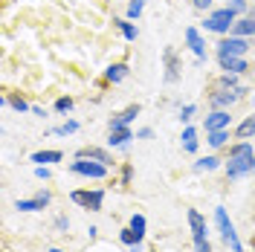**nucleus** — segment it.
<instances>
[{
	"mask_svg": "<svg viewBox=\"0 0 255 252\" xmlns=\"http://www.w3.org/2000/svg\"><path fill=\"white\" fill-rule=\"evenodd\" d=\"M3 105H12V108H15L17 113H26V111H32V108L26 105V102H23V99H3Z\"/></svg>",
	"mask_w": 255,
	"mask_h": 252,
	"instance_id": "nucleus-28",
	"label": "nucleus"
},
{
	"mask_svg": "<svg viewBox=\"0 0 255 252\" xmlns=\"http://www.w3.org/2000/svg\"><path fill=\"white\" fill-rule=\"evenodd\" d=\"M186 44H189V49L197 55V61H206V44H203L200 32L194 29V26H189V29H186Z\"/></svg>",
	"mask_w": 255,
	"mask_h": 252,
	"instance_id": "nucleus-11",
	"label": "nucleus"
},
{
	"mask_svg": "<svg viewBox=\"0 0 255 252\" xmlns=\"http://www.w3.org/2000/svg\"><path fill=\"white\" fill-rule=\"evenodd\" d=\"M218 165H221V159L215 157V154H209V157H200L197 162H194V168H197V171H215Z\"/></svg>",
	"mask_w": 255,
	"mask_h": 252,
	"instance_id": "nucleus-21",
	"label": "nucleus"
},
{
	"mask_svg": "<svg viewBox=\"0 0 255 252\" xmlns=\"http://www.w3.org/2000/svg\"><path fill=\"white\" fill-rule=\"evenodd\" d=\"M151 136H154L151 127H139V130H136V139H151Z\"/></svg>",
	"mask_w": 255,
	"mask_h": 252,
	"instance_id": "nucleus-32",
	"label": "nucleus"
},
{
	"mask_svg": "<svg viewBox=\"0 0 255 252\" xmlns=\"http://www.w3.org/2000/svg\"><path fill=\"white\" fill-rule=\"evenodd\" d=\"M55 226H58L61 232H67V229H70V221H67V218H58V221H55Z\"/></svg>",
	"mask_w": 255,
	"mask_h": 252,
	"instance_id": "nucleus-36",
	"label": "nucleus"
},
{
	"mask_svg": "<svg viewBox=\"0 0 255 252\" xmlns=\"http://www.w3.org/2000/svg\"><path fill=\"white\" fill-rule=\"evenodd\" d=\"M130 229L136 232L139 238H145V229H148V221H145V215H133L130 218Z\"/></svg>",
	"mask_w": 255,
	"mask_h": 252,
	"instance_id": "nucleus-25",
	"label": "nucleus"
},
{
	"mask_svg": "<svg viewBox=\"0 0 255 252\" xmlns=\"http://www.w3.org/2000/svg\"><path fill=\"white\" fill-rule=\"evenodd\" d=\"M47 206H49V191H38L29 200H17L15 209L17 212H41V209H47Z\"/></svg>",
	"mask_w": 255,
	"mask_h": 252,
	"instance_id": "nucleus-8",
	"label": "nucleus"
},
{
	"mask_svg": "<svg viewBox=\"0 0 255 252\" xmlns=\"http://www.w3.org/2000/svg\"><path fill=\"white\" fill-rule=\"evenodd\" d=\"M113 23H116V26H119V32L125 35V41H136V35H139V32H136V26H133L128 17H125V20H113Z\"/></svg>",
	"mask_w": 255,
	"mask_h": 252,
	"instance_id": "nucleus-22",
	"label": "nucleus"
},
{
	"mask_svg": "<svg viewBox=\"0 0 255 252\" xmlns=\"http://www.w3.org/2000/svg\"><path fill=\"white\" fill-rule=\"evenodd\" d=\"M49 252H64V250H58V247H52V250H49Z\"/></svg>",
	"mask_w": 255,
	"mask_h": 252,
	"instance_id": "nucleus-37",
	"label": "nucleus"
},
{
	"mask_svg": "<svg viewBox=\"0 0 255 252\" xmlns=\"http://www.w3.org/2000/svg\"><path fill=\"white\" fill-rule=\"evenodd\" d=\"M253 105H255V96H253Z\"/></svg>",
	"mask_w": 255,
	"mask_h": 252,
	"instance_id": "nucleus-38",
	"label": "nucleus"
},
{
	"mask_svg": "<svg viewBox=\"0 0 255 252\" xmlns=\"http://www.w3.org/2000/svg\"><path fill=\"white\" fill-rule=\"evenodd\" d=\"M70 171L79 174V177H87V180H102V177H108V165L96 162V159L76 157V162H70Z\"/></svg>",
	"mask_w": 255,
	"mask_h": 252,
	"instance_id": "nucleus-5",
	"label": "nucleus"
},
{
	"mask_svg": "<svg viewBox=\"0 0 255 252\" xmlns=\"http://www.w3.org/2000/svg\"><path fill=\"white\" fill-rule=\"evenodd\" d=\"M133 139L130 127H111V136H108V145L111 148H128V142Z\"/></svg>",
	"mask_w": 255,
	"mask_h": 252,
	"instance_id": "nucleus-14",
	"label": "nucleus"
},
{
	"mask_svg": "<svg viewBox=\"0 0 255 252\" xmlns=\"http://www.w3.org/2000/svg\"><path fill=\"white\" fill-rule=\"evenodd\" d=\"M139 116V105H133V108H128L125 113H119V116H113L111 119V127H128L133 119Z\"/></svg>",
	"mask_w": 255,
	"mask_h": 252,
	"instance_id": "nucleus-16",
	"label": "nucleus"
},
{
	"mask_svg": "<svg viewBox=\"0 0 255 252\" xmlns=\"http://www.w3.org/2000/svg\"><path fill=\"white\" fill-rule=\"evenodd\" d=\"M191 113H194V105H186V108L180 111V119H183V122H189V119H191Z\"/></svg>",
	"mask_w": 255,
	"mask_h": 252,
	"instance_id": "nucleus-31",
	"label": "nucleus"
},
{
	"mask_svg": "<svg viewBox=\"0 0 255 252\" xmlns=\"http://www.w3.org/2000/svg\"><path fill=\"white\" fill-rule=\"evenodd\" d=\"M35 177H41V180H49V168H47V165H38V168H35Z\"/></svg>",
	"mask_w": 255,
	"mask_h": 252,
	"instance_id": "nucleus-34",
	"label": "nucleus"
},
{
	"mask_svg": "<svg viewBox=\"0 0 255 252\" xmlns=\"http://www.w3.org/2000/svg\"><path fill=\"white\" fill-rule=\"evenodd\" d=\"M29 159H32V162H38V165H41V162L47 165V162H61L64 154H61V151H35Z\"/></svg>",
	"mask_w": 255,
	"mask_h": 252,
	"instance_id": "nucleus-17",
	"label": "nucleus"
},
{
	"mask_svg": "<svg viewBox=\"0 0 255 252\" xmlns=\"http://www.w3.org/2000/svg\"><path fill=\"white\" fill-rule=\"evenodd\" d=\"M70 200L73 203H79L81 209H90V212H102V203H105V191L96 189V191H81L76 189L70 194Z\"/></svg>",
	"mask_w": 255,
	"mask_h": 252,
	"instance_id": "nucleus-6",
	"label": "nucleus"
},
{
	"mask_svg": "<svg viewBox=\"0 0 255 252\" xmlns=\"http://www.w3.org/2000/svg\"><path fill=\"white\" fill-rule=\"evenodd\" d=\"M76 157H81V159H96V162H105V165H111L113 162V157L105 151V148H96V145H87V148H81Z\"/></svg>",
	"mask_w": 255,
	"mask_h": 252,
	"instance_id": "nucleus-13",
	"label": "nucleus"
},
{
	"mask_svg": "<svg viewBox=\"0 0 255 252\" xmlns=\"http://www.w3.org/2000/svg\"><path fill=\"white\" fill-rule=\"evenodd\" d=\"M255 171V151L250 142H238L232 151H229V159H226V177L229 180H241L247 174Z\"/></svg>",
	"mask_w": 255,
	"mask_h": 252,
	"instance_id": "nucleus-1",
	"label": "nucleus"
},
{
	"mask_svg": "<svg viewBox=\"0 0 255 252\" xmlns=\"http://www.w3.org/2000/svg\"><path fill=\"white\" fill-rule=\"evenodd\" d=\"M215 226H218V232H221V238L226 241V247L232 252H244V244H241L238 232H235V223L229 221V215H226V209L223 206H218L215 209Z\"/></svg>",
	"mask_w": 255,
	"mask_h": 252,
	"instance_id": "nucleus-2",
	"label": "nucleus"
},
{
	"mask_svg": "<svg viewBox=\"0 0 255 252\" xmlns=\"http://www.w3.org/2000/svg\"><path fill=\"white\" fill-rule=\"evenodd\" d=\"M241 93H244V87H238V90H221V93H215L209 102H212V108L215 111H226L229 105H235L241 99Z\"/></svg>",
	"mask_w": 255,
	"mask_h": 252,
	"instance_id": "nucleus-9",
	"label": "nucleus"
},
{
	"mask_svg": "<svg viewBox=\"0 0 255 252\" xmlns=\"http://www.w3.org/2000/svg\"><path fill=\"white\" fill-rule=\"evenodd\" d=\"M189 226H191V244L197 252H212V244L206 238V221L197 209H189Z\"/></svg>",
	"mask_w": 255,
	"mask_h": 252,
	"instance_id": "nucleus-3",
	"label": "nucleus"
},
{
	"mask_svg": "<svg viewBox=\"0 0 255 252\" xmlns=\"http://www.w3.org/2000/svg\"><path fill=\"white\" fill-rule=\"evenodd\" d=\"M194 3V9H209L212 6V0H191Z\"/></svg>",
	"mask_w": 255,
	"mask_h": 252,
	"instance_id": "nucleus-35",
	"label": "nucleus"
},
{
	"mask_svg": "<svg viewBox=\"0 0 255 252\" xmlns=\"http://www.w3.org/2000/svg\"><path fill=\"white\" fill-rule=\"evenodd\" d=\"M232 35H235V38H253V35H255V17H244V20H235V26H232Z\"/></svg>",
	"mask_w": 255,
	"mask_h": 252,
	"instance_id": "nucleus-15",
	"label": "nucleus"
},
{
	"mask_svg": "<svg viewBox=\"0 0 255 252\" xmlns=\"http://www.w3.org/2000/svg\"><path fill=\"white\" fill-rule=\"evenodd\" d=\"M235 136H238V139H250V136H255V116H247V119L241 122L238 130H235Z\"/></svg>",
	"mask_w": 255,
	"mask_h": 252,
	"instance_id": "nucleus-19",
	"label": "nucleus"
},
{
	"mask_svg": "<svg viewBox=\"0 0 255 252\" xmlns=\"http://www.w3.org/2000/svg\"><path fill=\"white\" fill-rule=\"evenodd\" d=\"M130 177H133V168H130V165H125V168H122V186H128V183H130Z\"/></svg>",
	"mask_w": 255,
	"mask_h": 252,
	"instance_id": "nucleus-33",
	"label": "nucleus"
},
{
	"mask_svg": "<svg viewBox=\"0 0 255 252\" xmlns=\"http://www.w3.org/2000/svg\"><path fill=\"white\" fill-rule=\"evenodd\" d=\"M218 64H221V70L232 73V76H241L244 70H250V67H247V61H244V58H238V55H218Z\"/></svg>",
	"mask_w": 255,
	"mask_h": 252,
	"instance_id": "nucleus-12",
	"label": "nucleus"
},
{
	"mask_svg": "<svg viewBox=\"0 0 255 252\" xmlns=\"http://www.w3.org/2000/svg\"><path fill=\"white\" fill-rule=\"evenodd\" d=\"M165 64H168L165 81H177V58H174V49H165Z\"/></svg>",
	"mask_w": 255,
	"mask_h": 252,
	"instance_id": "nucleus-23",
	"label": "nucleus"
},
{
	"mask_svg": "<svg viewBox=\"0 0 255 252\" xmlns=\"http://www.w3.org/2000/svg\"><path fill=\"white\" fill-rule=\"evenodd\" d=\"M76 130H79V122H76V119L64 122L61 127H52V133H55V136H67V133H76Z\"/></svg>",
	"mask_w": 255,
	"mask_h": 252,
	"instance_id": "nucleus-26",
	"label": "nucleus"
},
{
	"mask_svg": "<svg viewBox=\"0 0 255 252\" xmlns=\"http://www.w3.org/2000/svg\"><path fill=\"white\" fill-rule=\"evenodd\" d=\"M247 49H250L247 38H235V35H229V38H223L221 44H218V55H238V58H244Z\"/></svg>",
	"mask_w": 255,
	"mask_h": 252,
	"instance_id": "nucleus-7",
	"label": "nucleus"
},
{
	"mask_svg": "<svg viewBox=\"0 0 255 252\" xmlns=\"http://www.w3.org/2000/svg\"><path fill=\"white\" fill-rule=\"evenodd\" d=\"M145 9V0H130V6H128V20H133V17H139Z\"/></svg>",
	"mask_w": 255,
	"mask_h": 252,
	"instance_id": "nucleus-27",
	"label": "nucleus"
},
{
	"mask_svg": "<svg viewBox=\"0 0 255 252\" xmlns=\"http://www.w3.org/2000/svg\"><path fill=\"white\" fill-rule=\"evenodd\" d=\"M235 20H238V15L229 9V6H223V9H215L212 15L206 17V26L209 32H218V35H226V32H232V26H235Z\"/></svg>",
	"mask_w": 255,
	"mask_h": 252,
	"instance_id": "nucleus-4",
	"label": "nucleus"
},
{
	"mask_svg": "<svg viewBox=\"0 0 255 252\" xmlns=\"http://www.w3.org/2000/svg\"><path fill=\"white\" fill-rule=\"evenodd\" d=\"M55 111L58 113H70L73 111V99H70V96H61V99L55 102Z\"/></svg>",
	"mask_w": 255,
	"mask_h": 252,
	"instance_id": "nucleus-29",
	"label": "nucleus"
},
{
	"mask_svg": "<svg viewBox=\"0 0 255 252\" xmlns=\"http://www.w3.org/2000/svg\"><path fill=\"white\" fill-rule=\"evenodd\" d=\"M229 9H232L235 15H241V12H247V0H232V3H229Z\"/></svg>",
	"mask_w": 255,
	"mask_h": 252,
	"instance_id": "nucleus-30",
	"label": "nucleus"
},
{
	"mask_svg": "<svg viewBox=\"0 0 255 252\" xmlns=\"http://www.w3.org/2000/svg\"><path fill=\"white\" fill-rule=\"evenodd\" d=\"M206 136H209V145H212V148H223L226 139H229V130H212Z\"/></svg>",
	"mask_w": 255,
	"mask_h": 252,
	"instance_id": "nucleus-24",
	"label": "nucleus"
},
{
	"mask_svg": "<svg viewBox=\"0 0 255 252\" xmlns=\"http://www.w3.org/2000/svg\"><path fill=\"white\" fill-rule=\"evenodd\" d=\"M229 125H232L229 111H215L206 116V133H212V130H229Z\"/></svg>",
	"mask_w": 255,
	"mask_h": 252,
	"instance_id": "nucleus-10",
	"label": "nucleus"
},
{
	"mask_svg": "<svg viewBox=\"0 0 255 252\" xmlns=\"http://www.w3.org/2000/svg\"><path fill=\"white\" fill-rule=\"evenodd\" d=\"M128 73H130V70H128V64H111V67L105 70V79L116 84V81H122V79H125Z\"/></svg>",
	"mask_w": 255,
	"mask_h": 252,
	"instance_id": "nucleus-18",
	"label": "nucleus"
},
{
	"mask_svg": "<svg viewBox=\"0 0 255 252\" xmlns=\"http://www.w3.org/2000/svg\"><path fill=\"white\" fill-rule=\"evenodd\" d=\"M183 151H189V154L197 151V130L194 127H186L183 130Z\"/></svg>",
	"mask_w": 255,
	"mask_h": 252,
	"instance_id": "nucleus-20",
	"label": "nucleus"
}]
</instances>
